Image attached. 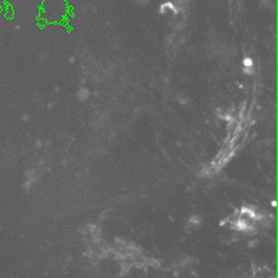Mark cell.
<instances>
[{
    "label": "cell",
    "mask_w": 278,
    "mask_h": 278,
    "mask_svg": "<svg viewBox=\"0 0 278 278\" xmlns=\"http://www.w3.org/2000/svg\"><path fill=\"white\" fill-rule=\"evenodd\" d=\"M252 67H253V60L252 58H245V61H243V68H245V71L246 72H249V71H252Z\"/></svg>",
    "instance_id": "6da1fadb"
}]
</instances>
